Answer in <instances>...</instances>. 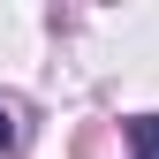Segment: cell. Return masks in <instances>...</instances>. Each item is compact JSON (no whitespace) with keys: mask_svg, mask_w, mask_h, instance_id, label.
Wrapping results in <instances>:
<instances>
[{"mask_svg":"<svg viewBox=\"0 0 159 159\" xmlns=\"http://www.w3.org/2000/svg\"><path fill=\"white\" fill-rule=\"evenodd\" d=\"M8 136H15V121H8V114H0V152H8Z\"/></svg>","mask_w":159,"mask_h":159,"instance_id":"7a4b0ae2","label":"cell"},{"mask_svg":"<svg viewBox=\"0 0 159 159\" xmlns=\"http://www.w3.org/2000/svg\"><path fill=\"white\" fill-rule=\"evenodd\" d=\"M129 144H136V159H159V114H136V121H129Z\"/></svg>","mask_w":159,"mask_h":159,"instance_id":"6da1fadb","label":"cell"}]
</instances>
